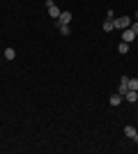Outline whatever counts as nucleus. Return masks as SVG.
Instances as JSON below:
<instances>
[{
  "mask_svg": "<svg viewBox=\"0 0 138 154\" xmlns=\"http://www.w3.org/2000/svg\"><path fill=\"white\" fill-rule=\"evenodd\" d=\"M46 9H48V16H51V19H58L60 14H62V12H60V7L55 5L53 0H46Z\"/></svg>",
  "mask_w": 138,
  "mask_h": 154,
  "instance_id": "obj_1",
  "label": "nucleus"
},
{
  "mask_svg": "<svg viewBox=\"0 0 138 154\" xmlns=\"http://www.w3.org/2000/svg\"><path fill=\"white\" fill-rule=\"evenodd\" d=\"M113 23H115L118 30H127V28H131V19H127V16H122V19H113Z\"/></svg>",
  "mask_w": 138,
  "mask_h": 154,
  "instance_id": "obj_2",
  "label": "nucleus"
},
{
  "mask_svg": "<svg viewBox=\"0 0 138 154\" xmlns=\"http://www.w3.org/2000/svg\"><path fill=\"white\" fill-rule=\"evenodd\" d=\"M133 39H136V32H133L131 28H127V30H122V42H127V44H131Z\"/></svg>",
  "mask_w": 138,
  "mask_h": 154,
  "instance_id": "obj_3",
  "label": "nucleus"
},
{
  "mask_svg": "<svg viewBox=\"0 0 138 154\" xmlns=\"http://www.w3.org/2000/svg\"><path fill=\"white\" fill-rule=\"evenodd\" d=\"M55 21H58V26H69V21H72V12H62Z\"/></svg>",
  "mask_w": 138,
  "mask_h": 154,
  "instance_id": "obj_4",
  "label": "nucleus"
},
{
  "mask_svg": "<svg viewBox=\"0 0 138 154\" xmlns=\"http://www.w3.org/2000/svg\"><path fill=\"white\" fill-rule=\"evenodd\" d=\"M127 90H129V76H122V81H120V88H118V92L122 97L127 94Z\"/></svg>",
  "mask_w": 138,
  "mask_h": 154,
  "instance_id": "obj_5",
  "label": "nucleus"
},
{
  "mask_svg": "<svg viewBox=\"0 0 138 154\" xmlns=\"http://www.w3.org/2000/svg\"><path fill=\"white\" fill-rule=\"evenodd\" d=\"M122 99H124V97L120 94V92H115V94H111V99H108V103H111V106H120V103H122Z\"/></svg>",
  "mask_w": 138,
  "mask_h": 154,
  "instance_id": "obj_6",
  "label": "nucleus"
},
{
  "mask_svg": "<svg viewBox=\"0 0 138 154\" xmlns=\"http://www.w3.org/2000/svg\"><path fill=\"white\" fill-rule=\"evenodd\" d=\"M124 99H127L129 103H136V101H138V92H136V90H127Z\"/></svg>",
  "mask_w": 138,
  "mask_h": 154,
  "instance_id": "obj_7",
  "label": "nucleus"
},
{
  "mask_svg": "<svg viewBox=\"0 0 138 154\" xmlns=\"http://www.w3.org/2000/svg\"><path fill=\"white\" fill-rule=\"evenodd\" d=\"M124 136L133 140V138H136V127H124Z\"/></svg>",
  "mask_w": 138,
  "mask_h": 154,
  "instance_id": "obj_8",
  "label": "nucleus"
},
{
  "mask_svg": "<svg viewBox=\"0 0 138 154\" xmlns=\"http://www.w3.org/2000/svg\"><path fill=\"white\" fill-rule=\"evenodd\" d=\"M104 30H106V32L115 30V23H113V19H106V21H104Z\"/></svg>",
  "mask_w": 138,
  "mask_h": 154,
  "instance_id": "obj_9",
  "label": "nucleus"
},
{
  "mask_svg": "<svg viewBox=\"0 0 138 154\" xmlns=\"http://www.w3.org/2000/svg\"><path fill=\"white\" fill-rule=\"evenodd\" d=\"M5 58L7 60H14V58H16V51H14V48H5Z\"/></svg>",
  "mask_w": 138,
  "mask_h": 154,
  "instance_id": "obj_10",
  "label": "nucleus"
},
{
  "mask_svg": "<svg viewBox=\"0 0 138 154\" xmlns=\"http://www.w3.org/2000/svg\"><path fill=\"white\" fill-rule=\"evenodd\" d=\"M118 51L122 53V55H124V53H129V44H127V42H122V44L118 46Z\"/></svg>",
  "mask_w": 138,
  "mask_h": 154,
  "instance_id": "obj_11",
  "label": "nucleus"
},
{
  "mask_svg": "<svg viewBox=\"0 0 138 154\" xmlns=\"http://www.w3.org/2000/svg\"><path fill=\"white\" fill-rule=\"evenodd\" d=\"M129 90H136L138 92V78H129Z\"/></svg>",
  "mask_w": 138,
  "mask_h": 154,
  "instance_id": "obj_12",
  "label": "nucleus"
},
{
  "mask_svg": "<svg viewBox=\"0 0 138 154\" xmlns=\"http://www.w3.org/2000/svg\"><path fill=\"white\" fill-rule=\"evenodd\" d=\"M60 35H65V37H69V26H58Z\"/></svg>",
  "mask_w": 138,
  "mask_h": 154,
  "instance_id": "obj_13",
  "label": "nucleus"
},
{
  "mask_svg": "<svg viewBox=\"0 0 138 154\" xmlns=\"http://www.w3.org/2000/svg\"><path fill=\"white\" fill-rule=\"evenodd\" d=\"M131 30H133V32L138 35V21H136V23H131Z\"/></svg>",
  "mask_w": 138,
  "mask_h": 154,
  "instance_id": "obj_14",
  "label": "nucleus"
},
{
  "mask_svg": "<svg viewBox=\"0 0 138 154\" xmlns=\"http://www.w3.org/2000/svg\"><path fill=\"white\" fill-rule=\"evenodd\" d=\"M133 140H136V143H138V129H136V138H133Z\"/></svg>",
  "mask_w": 138,
  "mask_h": 154,
  "instance_id": "obj_15",
  "label": "nucleus"
},
{
  "mask_svg": "<svg viewBox=\"0 0 138 154\" xmlns=\"http://www.w3.org/2000/svg\"><path fill=\"white\" fill-rule=\"evenodd\" d=\"M136 21H138V12H136Z\"/></svg>",
  "mask_w": 138,
  "mask_h": 154,
  "instance_id": "obj_16",
  "label": "nucleus"
}]
</instances>
